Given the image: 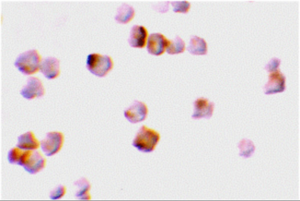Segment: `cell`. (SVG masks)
I'll use <instances>...</instances> for the list:
<instances>
[{
	"instance_id": "cell-1",
	"label": "cell",
	"mask_w": 300,
	"mask_h": 201,
	"mask_svg": "<svg viewBox=\"0 0 300 201\" xmlns=\"http://www.w3.org/2000/svg\"><path fill=\"white\" fill-rule=\"evenodd\" d=\"M160 139L158 131L144 125L137 131L132 145L142 153H150L155 150Z\"/></svg>"
},
{
	"instance_id": "cell-2",
	"label": "cell",
	"mask_w": 300,
	"mask_h": 201,
	"mask_svg": "<svg viewBox=\"0 0 300 201\" xmlns=\"http://www.w3.org/2000/svg\"><path fill=\"white\" fill-rule=\"evenodd\" d=\"M41 59L36 49H30L20 53L16 58L14 65L22 74L30 75L39 70Z\"/></svg>"
},
{
	"instance_id": "cell-3",
	"label": "cell",
	"mask_w": 300,
	"mask_h": 201,
	"mask_svg": "<svg viewBox=\"0 0 300 201\" xmlns=\"http://www.w3.org/2000/svg\"><path fill=\"white\" fill-rule=\"evenodd\" d=\"M114 63L110 56L99 53H90L87 56L86 66L93 75L104 77L111 71Z\"/></svg>"
},
{
	"instance_id": "cell-4",
	"label": "cell",
	"mask_w": 300,
	"mask_h": 201,
	"mask_svg": "<svg viewBox=\"0 0 300 201\" xmlns=\"http://www.w3.org/2000/svg\"><path fill=\"white\" fill-rule=\"evenodd\" d=\"M64 142L62 133L60 131L49 132L40 141V148L46 156L51 157L60 150Z\"/></svg>"
},
{
	"instance_id": "cell-5",
	"label": "cell",
	"mask_w": 300,
	"mask_h": 201,
	"mask_svg": "<svg viewBox=\"0 0 300 201\" xmlns=\"http://www.w3.org/2000/svg\"><path fill=\"white\" fill-rule=\"evenodd\" d=\"M148 108L143 102L134 100L124 111L125 118L132 124H136L146 120L148 114Z\"/></svg>"
},
{
	"instance_id": "cell-6",
	"label": "cell",
	"mask_w": 300,
	"mask_h": 201,
	"mask_svg": "<svg viewBox=\"0 0 300 201\" xmlns=\"http://www.w3.org/2000/svg\"><path fill=\"white\" fill-rule=\"evenodd\" d=\"M20 94L23 98L27 100L42 97L44 94L42 83L36 77H29L26 83L20 90Z\"/></svg>"
},
{
	"instance_id": "cell-7",
	"label": "cell",
	"mask_w": 300,
	"mask_h": 201,
	"mask_svg": "<svg viewBox=\"0 0 300 201\" xmlns=\"http://www.w3.org/2000/svg\"><path fill=\"white\" fill-rule=\"evenodd\" d=\"M194 110L191 117L194 120L210 119L212 116L214 103L208 99L201 97L193 102Z\"/></svg>"
},
{
	"instance_id": "cell-8",
	"label": "cell",
	"mask_w": 300,
	"mask_h": 201,
	"mask_svg": "<svg viewBox=\"0 0 300 201\" xmlns=\"http://www.w3.org/2000/svg\"><path fill=\"white\" fill-rule=\"evenodd\" d=\"M286 80V76L280 70L270 73L268 81L263 87L264 93L271 95L284 92Z\"/></svg>"
},
{
	"instance_id": "cell-9",
	"label": "cell",
	"mask_w": 300,
	"mask_h": 201,
	"mask_svg": "<svg viewBox=\"0 0 300 201\" xmlns=\"http://www.w3.org/2000/svg\"><path fill=\"white\" fill-rule=\"evenodd\" d=\"M168 40L162 33L154 32L150 34L146 41L148 52L152 55L160 56L166 51Z\"/></svg>"
},
{
	"instance_id": "cell-10",
	"label": "cell",
	"mask_w": 300,
	"mask_h": 201,
	"mask_svg": "<svg viewBox=\"0 0 300 201\" xmlns=\"http://www.w3.org/2000/svg\"><path fill=\"white\" fill-rule=\"evenodd\" d=\"M148 37L146 28L142 25L134 24L130 28L128 40L130 47L142 48L146 45Z\"/></svg>"
},
{
	"instance_id": "cell-11",
	"label": "cell",
	"mask_w": 300,
	"mask_h": 201,
	"mask_svg": "<svg viewBox=\"0 0 300 201\" xmlns=\"http://www.w3.org/2000/svg\"><path fill=\"white\" fill-rule=\"evenodd\" d=\"M46 159L39 151L32 150L30 155L22 167L24 170L31 175H34L46 167Z\"/></svg>"
},
{
	"instance_id": "cell-12",
	"label": "cell",
	"mask_w": 300,
	"mask_h": 201,
	"mask_svg": "<svg viewBox=\"0 0 300 201\" xmlns=\"http://www.w3.org/2000/svg\"><path fill=\"white\" fill-rule=\"evenodd\" d=\"M39 70L48 79L56 78L60 74V61L55 57L48 56L41 59Z\"/></svg>"
},
{
	"instance_id": "cell-13",
	"label": "cell",
	"mask_w": 300,
	"mask_h": 201,
	"mask_svg": "<svg viewBox=\"0 0 300 201\" xmlns=\"http://www.w3.org/2000/svg\"><path fill=\"white\" fill-rule=\"evenodd\" d=\"M16 147L24 150H36L40 147V141L32 131H28L18 137Z\"/></svg>"
},
{
	"instance_id": "cell-14",
	"label": "cell",
	"mask_w": 300,
	"mask_h": 201,
	"mask_svg": "<svg viewBox=\"0 0 300 201\" xmlns=\"http://www.w3.org/2000/svg\"><path fill=\"white\" fill-rule=\"evenodd\" d=\"M186 49L192 55H206L208 52L207 43L204 38L196 35H192L190 37Z\"/></svg>"
},
{
	"instance_id": "cell-15",
	"label": "cell",
	"mask_w": 300,
	"mask_h": 201,
	"mask_svg": "<svg viewBox=\"0 0 300 201\" xmlns=\"http://www.w3.org/2000/svg\"><path fill=\"white\" fill-rule=\"evenodd\" d=\"M74 185L76 187L74 196L79 200H90L91 196L90 191L91 185L88 180L85 177H81L74 182Z\"/></svg>"
},
{
	"instance_id": "cell-16",
	"label": "cell",
	"mask_w": 300,
	"mask_h": 201,
	"mask_svg": "<svg viewBox=\"0 0 300 201\" xmlns=\"http://www.w3.org/2000/svg\"><path fill=\"white\" fill-rule=\"evenodd\" d=\"M135 11L130 5L123 3L117 9L114 19L118 23L126 24L134 17Z\"/></svg>"
},
{
	"instance_id": "cell-17",
	"label": "cell",
	"mask_w": 300,
	"mask_h": 201,
	"mask_svg": "<svg viewBox=\"0 0 300 201\" xmlns=\"http://www.w3.org/2000/svg\"><path fill=\"white\" fill-rule=\"evenodd\" d=\"M186 49L185 42L179 36H176L174 38L168 40L166 51L170 55L182 53Z\"/></svg>"
},
{
	"instance_id": "cell-18",
	"label": "cell",
	"mask_w": 300,
	"mask_h": 201,
	"mask_svg": "<svg viewBox=\"0 0 300 201\" xmlns=\"http://www.w3.org/2000/svg\"><path fill=\"white\" fill-rule=\"evenodd\" d=\"M238 147L240 150L239 156L244 159L251 157L256 150L254 142L247 138L242 139L238 144Z\"/></svg>"
},
{
	"instance_id": "cell-19",
	"label": "cell",
	"mask_w": 300,
	"mask_h": 201,
	"mask_svg": "<svg viewBox=\"0 0 300 201\" xmlns=\"http://www.w3.org/2000/svg\"><path fill=\"white\" fill-rule=\"evenodd\" d=\"M24 151L17 147L11 148L8 153V162L12 165H18Z\"/></svg>"
},
{
	"instance_id": "cell-20",
	"label": "cell",
	"mask_w": 300,
	"mask_h": 201,
	"mask_svg": "<svg viewBox=\"0 0 300 201\" xmlns=\"http://www.w3.org/2000/svg\"><path fill=\"white\" fill-rule=\"evenodd\" d=\"M174 12L176 13H187L190 7V3L188 1H172L170 2Z\"/></svg>"
},
{
	"instance_id": "cell-21",
	"label": "cell",
	"mask_w": 300,
	"mask_h": 201,
	"mask_svg": "<svg viewBox=\"0 0 300 201\" xmlns=\"http://www.w3.org/2000/svg\"><path fill=\"white\" fill-rule=\"evenodd\" d=\"M66 191L64 186L59 185L50 191L49 197L52 200H60L66 194Z\"/></svg>"
},
{
	"instance_id": "cell-22",
	"label": "cell",
	"mask_w": 300,
	"mask_h": 201,
	"mask_svg": "<svg viewBox=\"0 0 300 201\" xmlns=\"http://www.w3.org/2000/svg\"><path fill=\"white\" fill-rule=\"evenodd\" d=\"M281 60L280 59L274 57L271 58L268 62L265 65L264 68L268 73L276 72L279 69Z\"/></svg>"
},
{
	"instance_id": "cell-23",
	"label": "cell",
	"mask_w": 300,
	"mask_h": 201,
	"mask_svg": "<svg viewBox=\"0 0 300 201\" xmlns=\"http://www.w3.org/2000/svg\"><path fill=\"white\" fill-rule=\"evenodd\" d=\"M170 3V1L158 2L152 5V8L160 13H166L168 10Z\"/></svg>"
}]
</instances>
